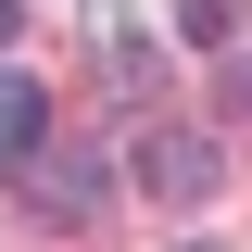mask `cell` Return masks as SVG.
Returning a JSON list of instances; mask_svg holds the SVG:
<instances>
[{
	"label": "cell",
	"instance_id": "6da1fadb",
	"mask_svg": "<svg viewBox=\"0 0 252 252\" xmlns=\"http://www.w3.org/2000/svg\"><path fill=\"white\" fill-rule=\"evenodd\" d=\"M139 189H152V202H202V189H215V139H189V126L139 139Z\"/></svg>",
	"mask_w": 252,
	"mask_h": 252
},
{
	"label": "cell",
	"instance_id": "7a4b0ae2",
	"mask_svg": "<svg viewBox=\"0 0 252 252\" xmlns=\"http://www.w3.org/2000/svg\"><path fill=\"white\" fill-rule=\"evenodd\" d=\"M38 139H51V89H38V76H0V177L26 164Z\"/></svg>",
	"mask_w": 252,
	"mask_h": 252
},
{
	"label": "cell",
	"instance_id": "3957f363",
	"mask_svg": "<svg viewBox=\"0 0 252 252\" xmlns=\"http://www.w3.org/2000/svg\"><path fill=\"white\" fill-rule=\"evenodd\" d=\"M240 26V0H177V38H227Z\"/></svg>",
	"mask_w": 252,
	"mask_h": 252
},
{
	"label": "cell",
	"instance_id": "277c9868",
	"mask_svg": "<svg viewBox=\"0 0 252 252\" xmlns=\"http://www.w3.org/2000/svg\"><path fill=\"white\" fill-rule=\"evenodd\" d=\"M0 51H13V0H0Z\"/></svg>",
	"mask_w": 252,
	"mask_h": 252
}]
</instances>
